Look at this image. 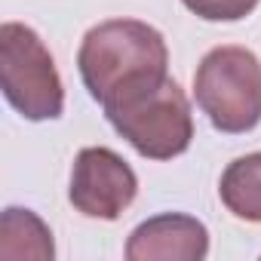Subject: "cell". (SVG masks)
I'll return each mask as SVG.
<instances>
[{"label": "cell", "mask_w": 261, "mask_h": 261, "mask_svg": "<svg viewBox=\"0 0 261 261\" xmlns=\"http://www.w3.org/2000/svg\"><path fill=\"white\" fill-rule=\"evenodd\" d=\"M169 46L163 34L139 19H108L89 28L77 49V71L86 92L108 105L145 80L166 77Z\"/></svg>", "instance_id": "6da1fadb"}, {"label": "cell", "mask_w": 261, "mask_h": 261, "mask_svg": "<svg viewBox=\"0 0 261 261\" xmlns=\"http://www.w3.org/2000/svg\"><path fill=\"white\" fill-rule=\"evenodd\" d=\"M181 4L203 22H240L255 13L261 0H181Z\"/></svg>", "instance_id": "9c48e42d"}, {"label": "cell", "mask_w": 261, "mask_h": 261, "mask_svg": "<svg viewBox=\"0 0 261 261\" xmlns=\"http://www.w3.org/2000/svg\"><path fill=\"white\" fill-rule=\"evenodd\" d=\"M218 197L233 218L261 224V151L227 163L218 181Z\"/></svg>", "instance_id": "ba28073f"}, {"label": "cell", "mask_w": 261, "mask_h": 261, "mask_svg": "<svg viewBox=\"0 0 261 261\" xmlns=\"http://www.w3.org/2000/svg\"><path fill=\"white\" fill-rule=\"evenodd\" d=\"M197 108L224 136H243L261 123V62L246 46H215L194 74Z\"/></svg>", "instance_id": "3957f363"}, {"label": "cell", "mask_w": 261, "mask_h": 261, "mask_svg": "<svg viewBox=\"0 0 261 261\" xmlns=\"http://www.w3.org/2000/svg\"><path fill=\"white\" fill-rule=\"evenodd\" d=\"M0 89L25 120H59L65 86L53 53L25 22L0 25Z\"/></svg>", "instance_id": "277c9868"}, {"label": "cell", "mask_w": 261, "mask_h": 261, "mask_svg": "<svg viewBox=\"0 0 261 261\" xmlns=\"http://www.w3.org/2000/svg\"><path fill=\"white\" fill-rule=\"evenodd\" d=\"M101 108L117 136H123L145 160L181 157L194 142L191 101L169 74L126 89Z\"/></svg>", "instance_id": "7a4b0ae2"}, {"label": "cell", "mask_w": 261, "mask_h": 261, "mask_svg": "<svg viewBox=\"0 0 261 261\" xmlns=\"http://www.w3.org/2000/svg\"><path fill=\"white\" fill-rule=\"evenodd\" d=\"M209 255V230L185 212H160L142 221L126 240L129 261H203Z\"/></svg>", "instance_id": "8992f818"}, {"label": "cell", "mask_w": 261, "mask_h": 261, "mask_svg": "<svg viewBox=\"0 0 261 261\" xmlns=\"http://www.w3.org/2000/svg\"><path fill=\"white\" fill-rule=\"evenodd\" d=\"M56 246H53V230L46 221L22 206H7L0 218V258L7 261H53Z\"/></svg>", "instance_id": "52a82bcc"}, {"label": "cell", "mask_w": 261, "mask_h": 261, "mask_svg": "<svg viewBox=\"0 0 261 261\" xmlns=\"http://www.w3.org/2000/svg\"><path fill=\"white\" fill-rule=\"evenodd\" d=\"M139 194V175L111 148H83L71 169L68 200L86 218L117 221Z\"/></svg>", "instance_id": "5b68a950"}]
</instances>
